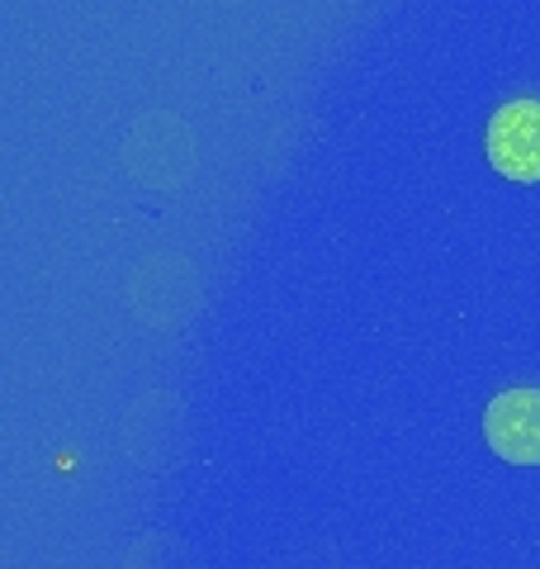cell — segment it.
<instances>
[{"instance_id":"6da1fadb","label":"cell","mask_w":540,"mask_h":569,"mask_svg":"<svg viewBox=\"0 0 540 569\" xmlns=\"http://www.w3.org/2000/svg\"><path fill=\"white\" fill-rule=\"evenodd\" d=\"M489 162L508 181H540V100H508L489 119Z\"/></svg>"},{"instance_id":"7a4b0ae2","label":"cell","mask_w":540,"mask_h":569,"mask_svg":"<svg viewBox=\"0 0 540 569\" xmlns=\"http://www.w3.org/2000/svg\"><path fill=\"white\" fill-rule=\"evenodd\" d=\"M483 437L512 466H540V389H502L483 413Z\"/></svg>"}]
</instances>
